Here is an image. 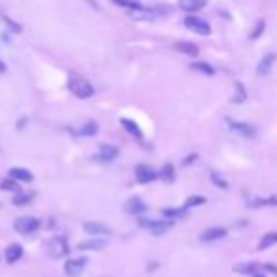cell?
Segmentation results:
<instances>
[{"label":"cell","mask_w":277,"mask_h":277,"mask_svg":"<svg viewBox=\"0 0 277 277\" xmlns=\"http://www.w3.org/2000/svg\"><path fill=\"white\" fill-rule=\"evenodd\" d=\"M68 89H71V93H73L74 97H78V99H89V97H93L95 93L91 82L86 80L84 76H78V74H73V76L68 78Z\"/></svg>","instance_id":"6da1fadb"},{"label":"cell","mask_w":277,"mask_h":277,"mask_svg":"<svg viewBox=\"0 0 277 277\" xmlns=\"http://www.w3.org/2000/svg\"><path fill=\"white\" fill-rule=\"evenodd\" d=\"M138 226L143 230H148L154 235H163L173 228V220H150V219H138Z\"/></svg>","instance_id":"7a4b0ae2"},{"label":"cell","mask_w":277,"mask_h":277,"mask_svg":"<svg viewBox=\"0 0 277 277\" xmlns=\"http://www.w3.org/2000/svg\"><path fill=\"white\" fill-rule=\"evenodd\" d=\"M15 232L23 233V235H29V233H34L40 230V220L34 219V217H19V219L14 222Z\"/></svg>","instance_id":"3957f363"},{"label":"cell","mask_w":277,"mask_h":277,"mask_svg":"<svg viewBox=\"0 0 277 277\" xmlns=\"http://www.w3.org/2000/svg\"><path fill=\"white\" fill-rule=\"evenodd\" d=\"M184 27L190 30H194L196 34H201V37H209V34H211L209 23L203 21L201 17H196V15H188V17L184 19Z\"/></svg>","instance_id":"277c9868"},{"label":"cell","mask_w":277,"mask_h":277,"mask_svg":"<svg viewBox=\"0 0 277 277\" xmlns=\"http://www.w3.org/2000/svg\"><path fill=\"white\" fill-rule=\"evenodd\" d=\"M68 243L63 235H57V237H53V239L48 243V253H50L51 258H63V256L68 255Z\"/></svg>","instance_id":"5b68a950"},{"label":"cell","mask_w":277,"mask_h":277,"mask_svg":"<svg viewBox=\"0 0 277 277\" xmlns=\"http://www.w3.org/2000/svg\"><path fill=\"white\" fill-rule=\"evenodd\" d=\"M158 177L160 175H158L150 165H146V163H138L137 167H135V179H137V183H141V184L152 183V181H156Z\"/></svg>","instance_id":"8992f818"},{"label":"cell","mask_w":277,"mask_h":277,"mask_svg":"<svg viewBox=\"0 0 277 277\" xmlns=\"http://www.w3.org/2000/svg\"><path fill=\"white\" fill-rule=\"evenodd\" d=\"M88 266V258H71L65 264V273L68 277H78Z\"/></svg>","instance_id":"52a82bcc"},{"label":"cell","mask_w":277,"mask_h":277,"mask_svg":"<svg viewBox=\"0 0 277 277\" xmlns=\"http://www.w3.org/2000/svg\"><path fill=\"white\" fill-rule=\"evenodd\" d=\"M146 209H148V207L143 203V199H141V197H129V199L124 203V211L129 213V215H135V217L146 213Z\"/></svg>","instance_id":"ba28073f"},{"label":"cell","mask_w":277,"mask_h":277,"mask_svg":"<svg viewBox=\"0 0 277 277\" xmlns=\"http://www.w3.org/2000/svg\"><path fill=\"white\" fill-rule=\"evenodd\" d=\"M118 154H120V150H118V146H112V145H102L101 148H99V154L95 156L99 161H107V163H110V161H114L118 158Z\"/></svg>","instance_id":"9c48e42d"},{"label":"cell","mask_w":277,"mask_h":277,"mask_svg":"<svg viewBox=\"0 0 277 277\" xmlns=\"http://www.w3.org/2000/svg\"><path fill=\"white\" fill-rule=\"evenodd\" d=\"M156 15H158V10H148L143 6L129 12V17L137 19V21H152V19H156Z\"/></svg>","instance_id":"30bf717a"},{"label":"cell","mask_w":277,"mask_h":277,"mask_svg":"<svg viewBox=\"0 0 277 277\" xmlns=\"http://www.w3.org/2000/svg\"><path fill=\"white\" fill-rule=\"evenodd\" d=\"M226 233H228L226 228H209V230L201 232L199 241H203V243H211V241H217V239L226 237Z\"/></svg>","instance_id":"8fae6325"},{"label":"cell","mask_w":277,"mask_h":277,"mask_svg":"<svg viewBox=\"0 0 277 277\" xmlns=\"http://www.w3.org/2000/svg\"><path fill=\"white\" fill-rule=\"evenodd\" d=\"M228 125H230V129H232L233 133L243 135V137H253V135H255V127L245 124V122H233V120H228Z\"/></svg>","instance_id":"7c38bea8"},{"label":"cell","mask_w":277,"mask_h":277,"mask_svg":"<svg viewBox=\"0 0 277 277\" xmlns=\"http://www.w3.org/2000/svg\"><path fill=\"white\" fill-rule=\"evenodd\" d=\"M8 175H10V179L17 181V183H30V181L34 179L29 169H23V167H12L8 171Z\"/></svg>","instance_id":"4fadbf2b"},{"label":"cell","mask_w":277,"mask_h":277,"mask_svg":"<svg viewBox=\"0 0 277 277\" xmlns=\"http://www.w3.org/2000/svg\"><path fill=\"white\" fill-rule=\"evenodd\" d=\"M179 6L188 14H196L207 6V0H179Z\"/></svg>","instance_id":"5bb4252c"},{"label":"cell","mask_w":277,"mask_h":277,"mask_svg":"<svg viewBox=\"0 0 277 277\" xmlns=\"http://www.w3.org/2000/svg\"><path fill=\"white\" fill-rule=\"evenodd\" d=\"M177 51H181L184 55H190V57H197V53H199V48H197L194 42H188V40H181V42H175L173 46Z\"/></svg>","instance_id":"9a60e30c"},{"label":"cell","mask_w":277,"mask_h":277,"mask_svg":"<svg viewBox=\"0 0 277 277\" xmlns=\"http://www.w3.org/2000/svg\"><path fill=\"white\" fill-rule=\"evenodd\" d=\"M84 232L91 233V235H110V228H107L101 222H86L84 224Z\"/></svg>","instance_id":"2e32d148"},{"label":"cell","mask_w":277,"mask_h":277,"mask_svg":"<svg viewBox=\"0 0 277 277\" xmlns=\"http://www.w3.org/2000/svg\"><path fill=\"white\" fill-rule=\"evenodd\" d=\"M120 124L124 125L125 131L131 133L133 137H137L138 141H143V138H145V135H143V131H141V127H138L137 122H133V120H129V118H122V120H120Z\"/></svg>","instance_id":"e0dca14e"},{"label":"cell","mask_w":277,"mask_h":277,"mask_svg":"<svg viewBox=\"0 0 277 277\" xmlns=\"http://www.w3.org/2000/svg\"><path fill=\"white\" fill-rule=\"evenodd\" d=\"M23 256V247L19 243H14L6 249V262L8 264H15L17 260H21Z\"/></svg>","instance_id":"ac0fdd59"},{"label":"cell","mask_w":277,"mask_h":277,"mask_svg":"<svg viewBox=\"0 0 277 277\" xmlns=\"http://www.w3.org/2000/svg\"><path fill=\"white\" fill-rule=\"evenodd\" d=\"M249 207H277V196H270V197H253L247 201Z\"/></svg>","instance_id":"d6986e66"},{"label":"cell","mask_w":277,"mask_h":277,"mask_svg":"<svg viewBox=\"0 0 277 277\" xmlns=\"http://www.w3.org/2000/svg\"><path fill=\"white\" fill-rule=\"evenodd\" d=\"M107 245V241L105 239H88V241H82L78 243V249L80 251H99Z\"/></svg>","instance_id":"ffe728a7"},{"label":"cell","mask_w":277,"mask_h":277,"mask_svg":"<svg viewBox=\"0 0 277 277\" xmlns=\"http://www.w3.org/2000/svg\"><path fill=\"white\" fill-rule=\"evenodd\" d=\"M273 61H275V55H273V53H268V55H264L262 61L258 63V68H256V73H258V74H268L271 71V65H273Z\"/></svg>","instance_id":"44dd1931"},{"label":"cell","mask_w":277,"mask_h":277,"mask_svg":"<svg viewBox=\"0 0 277 277\" xmlns=\"http://www.w3.org/2000/svg\"><path fill=\"white\" fill-rule=\"evenodd\" d=\"M161 215H163L165 219H186V217H188V209H186V207H183V209L169 207V209H161Z\"/></svg>","instance_id":"7402d4cb"},{"label":"cell","mask_w":277,"mask_h":277,"mask_svg":"<svg viewBox=\"0 0 277 277\" xmlns=\"http://www.w3.org/2000/svg\"><path fill=\"white\" fill-rule=\"evenodd\" d=\"M190 68H192V71H196V73L205 74V76H213V74H215V68H213L209 63H203V61H196V63H192Z\"/></svg>","instance_id":"603a6c76"},{"label":"cell","mask_w":277,"mask_h":277,"mask_svg":"<svg viewBox=\"0 0 277 277\" xmlns=\"http://www.w3.org/2000/svg\"><path fill=\"white\" fill-rule=\"evenodd\" d=\"M97 131H99L97 122H86V124L82 125V129L76 131V135H82V137H93Z\"/></svg>","instance_id":"cb8c5ba5"},{"label":"cell","mask_w":277,"mask_h":277,"mask_svg":"<svg viewBox=\"0 0 277 277\" xmlns=\"http://www.w3.org/2000/svg\"><path fill=\"white\" fill-rule=\"evenodd\" d=\"M277 243V232H270V233H264V237L258 241V249L264 251V249H270L271 245Z\"/></svg>","instance_id":"d4e9b609"},{"label":"cell","mask_w":277,"mask_h":277,"mask_svg":"<svg viewBox=\"0 0 277 277\" xmlns=\"http://www.w3.org/2000/svg\"><path fill=\"white\" fill-rule=\"evenodd\" d=\"M160 177L165 183H173V181H175V165H173V163H165L163 169H161Z\"/></svg>","instance_id":"484cf974"},{"label":"cell","mask_w":277,"mask_h":277,"mask_svg":"<svg viewBox=\"0 0 277 277\" xmlns=\"http://www.w3.org/2000/svg\"><path fill=\"white\" fill-rule=\"evenodd\" d=\"M233 88H235V95H233V102H245L247 101V91L243 88V84L241 82H235L233 84Z\"/></svg>","instance_id":"4316f807"},{"label":"cell","mask_w":277,"mask_h":277,"mask_svg":"<svg viewBox=\"0 0 277 277\" xmlns=\"http://www.w3.org/2000/svg\"><path fill=\"white\" fill-rule=\"evenodd\" d=\"M233 270L237 271V273H251V275H255L256 271L260 270V266L258 264H237Z\"/></svg>","instance_id":"83f0119b"},{"label":"cell","mask_w":277,"mask_h":277,"mask_svg":"<svg viewBox=\"0 0 277 277\" xmlns=\"http://www.w3.org/2000/svg\"><path fill=\"white\" fill-rule=\"evenodd\" d=\"M32 197H34V194H15L14 199H12V203L21 207V205L30 203V201H32Z\"/></svg>","instance_id":"f1b7e54d"},{"label":"cell","mask_w":277,"mask_h":277,"mask_svg":"<svg viewBox=\"0 0 277 277\" xmlns=\"http://www.w3.org/2000/svg\"><path fill=\"white\" fill-rule=\"evenodd\" d=\"M203 203H207V197L205 196H190L188 199H186L184 207L190 209V207H199V205H203Z\"/></svg>","instance_id":"f546056e"},{"label":"cell","mask_w":277,"mask_h":277,"mask_svg":"<svg viewBox=\"0 0 277 277\" xmlns=\"http://www.w3.org/2000/svg\"><path fill=\"white\" fill-rule=\"evenodd\" d=\"M0 190H6V192H17L19 186H17V181H14V179H4V181H0Z\"/></svg>","instance_id":"4dcf8cb0"},{"label":"cell","mask_w":277,"mask_h":277,"mask_svg":"<svg viewBox=\"0 0 277 277\" xmlns=\"http://www.w3.org/2000/svg\"><path fill=\"white\" fill-rule=\"evenodd\" d=\"M116 6H122V8H125V10H137V8H141V4H138L137 0H112Z\"/></svg>","instance_id":"1f68e13d"},{"label":"cell","mask_w":277,"mask_h":277,"mask_svg":"<svg viewBox=\"0 0 277 277\" xmlns=\"http://www.w3.org/2000/svg\"><path fill=\"white\" fill-rule=\"evenodd\" d=\"M211 183L215 184V186L222 188V190H228V183L219 175V173H215V171H211Z\"/></svg>","instance_id":"d6a6232c"},{"label":"cell","mask_w":277,"mask_h":277,"mask_svg":"<svg viewBox=\"0 0 277 277\" xmlns=\"http://www.w3.org/2000/svg\"><path fill=\"white\" fill-rule=\"evenodd\" d=\"M264 29H266V23H264V21H258V23H256L255 30L251 32V40H256V38H258L264 32Z\"/></svg>","instance_id":"836d02e7"},{"label":"cell","mask_w":277,"mask_h":277,"mask_svg":"<svg viewBox=\"0 0 277 277\" xmlns=\"http://www.w3.org/2000/svg\"><path fill=\"white\" fill-rule=\"evenodd\" d=\"M4 21H6V25L8 27H10V29L12 30H15V32H21V25H17V23H14L12 21V19H10V17H4Z\"/></svg>","instance_id":"e575fe53"},{"label":"cell","mask_w":277,"mask_h":277,"mask_svg":"<svg viewBox=\"0 0 277 277\" xmlns=\"http://www.w3.org/2000/svg\"><path fill=\"white\" fill-rule=\"evenodd\" d=\"M196 160H197V154H190V156H186V160L183 161V165L186 167V165H190V163H194Z\"/></svg>","instance_id":"d590c367"},{"label":"cell","mask_w":277,"mask_h":277,"mask_svg":"<svg viewBox=\"0 0 277 277\" xmlns=\"http://www.w3.org/2000/svg\"><path fill=\"white\" fill-rule=\"evenodd\" d=\"M2 73H6V63L0 59V74H2Z\"/></svg>","instance_id":"8d00e7d4"},{"label":"cell","mask_w":277,"mask_h":277,"mask_svg":"<svg viewBox=\"0 0 277 277\" xmlns=\"http://www.w3.org/2000/svg\"><path fill=\"white\" fill-rule=\"evenodd\" d=\"M253 277H266V275H262V273H258V271H256V273Z\"/></svg>","instance_id":"74e56055"}]
</instances>
